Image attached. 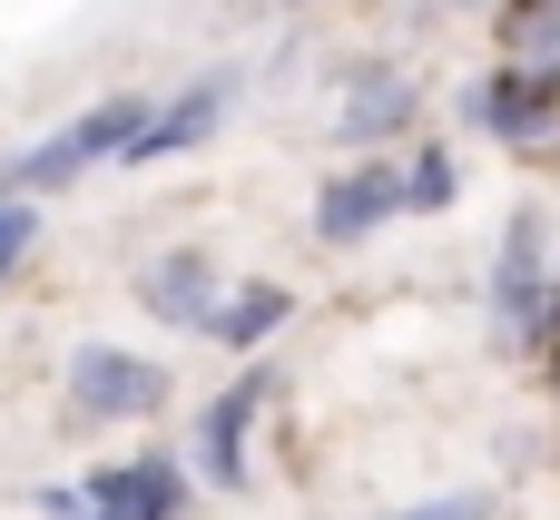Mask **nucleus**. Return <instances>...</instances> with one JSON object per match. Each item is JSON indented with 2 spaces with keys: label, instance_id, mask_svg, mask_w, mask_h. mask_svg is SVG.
I'll list each match as a JSON object with an SVG mask.
<instances>
[{
  "label": "nucleus",
  "instance_id": "1",
  "mask_svg": "<svg viewBox=\"0 0 560 520\" xmlns=\"http://www.w3.org/2000/svg\"><path fill=\"white\" fill-rule=\"evenodd\" d=\"M138 128H148V98H138V88H118V98H98V108H79V118H69L59 138H39L30 157H10V177H0V197H20V187H69V177H89V167H118Z\"/></svg>",
  "mask_w": 560,
  "mask_h": 520
},
{
  "label": "nucleus",
  "instance_id": "2",
  "mask_svg": "<svg viewBox=\"0 0 560 520\" xmlns=\"http://www.w3.org/2000/svg\"><path fill=\"white\" fill-rule=\"evenodd\" d=\"M69 403L89 423H128V413H158L167 403V374L148 354H128V344H79L69 354Z\"/></svg>",
  "mask_w": 560,
  "mask_h": 520
},
{
  "label": "nucleus",
  "instance_id": "3",
  "mask_svg": "<svg viewBox=\"0 0 560 520\" xmlns=\"http://www.w3.org/2000/svg\"><path fill=\"white\" fill-rule=\"evenodd\" d=\"M404 216V157H374V167H335L325 197H315V236L325 246H364L374 226Z\"/></svg>",
  "mask_w": 560,
  "mask_h": 520
},
{
  "label": "nucleus",
  "instance_id": "4",
  "mask_svg": "<svg viewBox=\"0 0 560 520\" xmlns=\"http://www.w3.org/2000/svg\"><path fill=\"white\" fill-rule=\"evenodd\" d=\"M463 118H472V128H492V138H541V128L560 118V79H532V69H512V59H502L492 79H472V88H463Z\"/></svg>",
  "mask_w": 560,
  "mask_h": 520
},
{
  "label": "nucleus",
  "instance_id": "5",
  "mask_svg": "<svg viewBox=\"0 0 560 520\" xmlns=\"http://www.w3.org/2000/svg\"><path fill=\"white\" fill-rule=\"evenodd\" d=\"M138 305L158 315V324H217V305H226V285H217V265L197 256V246H177V256H158V265H138Z\"/></svg>",
  "mask_w": 560,
  "mask_h": 520
},
{
  "label": "nucleus",
  "instance_id": "6",
  "mask_svg": "<svg viewBox=\"0 0 560 520\" xmlns=\"http://www.w3.org/2000/svg\"><path fill=\"white\" fill-rule=\"evenodd\" d=\"M226 98H236V79L217 69V79H197L187 98H167V108H148V128L128 138V157H118V167H158V157H177V147H197V138H207V128L226 118Z\"/></svg>",
  "mask_w": 560,
  "mask_h": 520
},
{
  "label": "nucleus",
  "instance_id": "7",
  "mask_svg": "<svg viewBox=\"0 0 560 520\" xmlns=\"http://www.w3.org/2000/svg\"><path fill=\"white\" fill-rule=\"evenodd\" d=\"M187 501V482H177V462H118V472H89V520H177Z\"/></svg>",
  "mask_w": 560,
  "mask_h": 520
},
{
  "label": "nucleus",
  "instance_id": "8",
  "mask_svg": "<svg viewBox=\"0 0 560 520\" xmlns=\"http://www.w3.org/2000/svg\"><path fill=\"white\" fill-rule=\"evenodd\" d=\"M492 315L512 334L541 324V216H512L502 226V246H492Z\"/></svg>",
  "mask_w": 560,
  "mask_h": 520
},
{
  "label": "nucleus",
  "instance_id": "9",
  "mask_svg": "<svg viewBox=\"0 0 560 520\" xmlns=\"http://www.w3.org/2000/svg\"><path fill=\"white\" fill-rule=\"evenodd\" d=\"M394 128H413V79H404V69H364L354 98L335 108V138L364 147V138H394Z\"/></svg>",
  "mask_w": 560,
  "mask_h": 520
},
{
  "label": "nucleus",
  "instance_id": "10",
  "mask_svg": "<svg viewBox=\"0 0 560 520\" xmlns=\"http://www.w3.org/2000/svg\"><path fill=\"white\" fill-rule=\"evenodd\" d=\"M256 403H266V374H246V383H226V393L207 403V433H197L207 482H236V472H246V423H256Z\"/></svg>",
  "mask_w": 560,
  "mask_h": 520
},
{
  "label": "nucleus",
  "instance_id": "11",
  "mask_svg": "<svg viewBox=\"0 0 560 520\" xmlns=\"http://www.w3.org/2000/svg\"><path fill=\"white\" fill-rule=\"evenodd\" d=\"M502 49H512V69L560 79V0H512V20H502Z\"/></svg>",
  "mask_w": 560,
  "mask_h": 520
},
{
  "label": "nucleus",
  "instance_id": "12",
  "mask_svg": "<svg viewBox=\"0 0 560 520\" xmlns=\"http://www.w3.org/2000/svg\"><path fill=\"white\" fill-rule=\"evenodd\" d=\"M285 305H295L285 285H236V295L217 305V324H207V334H217V344H236V354H256V344L285 324Z\"/></svg>",
  "mask_w": 560,
  "mask_h": 520
},
{
  "label": "nucleus",
  "instance_id": "13",
  "mask_svg": "<svg viewBox=\"0 0 560 520\" xmlns=\"http://www.w3.org/2000/svg\"><path fill=\"white\" fill-rule=\"evenodd\" d=\"M463 197V167L443 157V147H413L404 157V216H433V206H453Z\"/></svg>",
  "mask_w": 560,
  "mask_h": 520
},
{
  "label": "nucleus",
  "instance_id": "14",
  "mask_svg": "<svg viewBox=\"0 0 560 520\" xmlns=\"http://www.w3.org/2000/svg\"><path fill=\"white\" fill-rule=\"evenodd\" d=\"M30 236H39V216H30L20 197H0V275H10V265L30 256Z\"/></svg>",
  "mask_w": 560,
  "mask_h": 520
},
{
  "label": "nucleus",
  "instance_id": "15",
  "mask_svg": "<svg viewBox=\"0 0 560 520\" xmlns=\"http://www.w3.org/2000/svg\"><path fill=\"white\" fill-rule=\"evenodd\" d=\"M413 520H492V501H482V492H463V501H423Z\"/></svg>",
  "mask_w": 560,
  "mask_h": 520
}]
</instances>
